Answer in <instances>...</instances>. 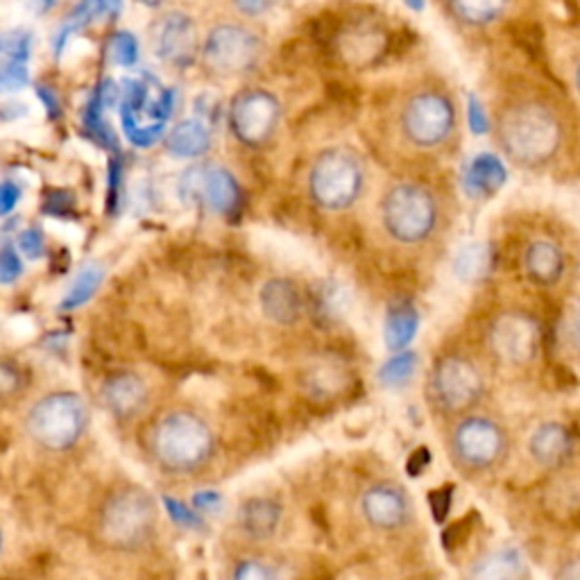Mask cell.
<instances>
[{
  "mask_svg": "<svg viewBox=\"0 0 580 580\" xmlns=\"http://www.w3.org/2000/svg\"><path fill=\"white\" fill-rule=\"evenodd\" d=\"M567 118L554 100L524 96L508 103L497 120V139L510 162L522 168L552 164L567 143Z\"/></svg>",
  "mask_w": 580,
  "mask_h": 580,
  "instance_id": "1",
  "label": "cell"
},
{
  "mask_svg": "<svg viewBox=\"0 0 580 580\" xmlns=\"http://www.w3.org/2000/svg\"><path fill=\"white\" fill-rule=\"evenodd\" d=\"M147 449L164 472L168 474H196L204 470L218 442L211 424L191 409H173L152 424Z\"/></svg>",
  "mask_w": 580,
  "mask_h": 580,
  "instance_id": "2",
  "label": "cell"
},
{
  "mask_svg": "<svg viewBox=\"0 0 580 580\" xmlns=\"http://www.w3.org/2000/svg\"><path fill=\"white\" fill-rule=\"evenodd\" d=\"M159 508L141 485H120L100 506L98 537L114 552L134 554L147 546L157 531Z\"/></svg>",
  "mask_w": 580,
  "mask_h": 580,
  "instance_id": "3",
  "label": "cell"
},
{
  "mask_svg": "<svg viewBox=\"0 0 580 580\" xmlns=\"http://www.w3.org/2000/svg\"><path fill=\"white\" fill-rule=\"evenodd\" d=\"M88 406L73 390H55L29 406L25 434L39 449L50 453L71 451L86 434Z\"/></svg>",
  "mask_w": 580,
  "mask_h": 580,
  "instance_id": "4",
  "label": "cell"
},
{
  "mask_svg": "<svg viewBox=\"0 0 580 580\" xmlns=\"http://www.w3.org/2000/svg\"><path fill=\"white\" fill-rule=\"evenodd\" d=\"M381 223L392 240L402 246H419L438 227V202L429 189L402 181L383 196Z\"/></svg>",
  "mask_w": 580,
  "mask_h": 580,
  "instance_id": "5",
  "label": "cell"
},
{
  "mask_svg": "<svg viewBox=\"0 0 580 580\" xmlns=\"http://www.w3.org/2000/svg\"><path fill=\"white\" fill-rule=\"evenodd\" d=\"M360 159L347 147L320 152L309 173V196L322 211H345L363 193Z\"/></svg>",
  "mask_w": 580,
  "mask_h": 580,
  "instance_id": "6",
  "label": "cell"
},
{
  "mask_svg": "<svg viewBox=\"0 0 580 580\" xmlns=\"http://www.w3.org/2000/svg\"><path fill=\"white\" fill-rule=\"evenodd\" d=\"M485 392V379L476 363L463 354L440 356L426 381V394L436 411L461 415L472 411Z\"/></svg>",
  "mask_w": 580,
  "mask_h": 580,
  "instance_id": "7",
  "label": "cell"
},
{
  "mask_svg": "<svg viewBox=\"0 0 580 580\" xmlns=\"http://www.w3.org/2000/svg\"><path fill=\"white\" fill-rule=\"evenodd\" d=\"M263 55V44L246 25L223 23L211 27L202 44V64L216 75L234 78L252 71Z\"/></svg>",
  "mask_w": 580,
  "mask_h": 580,
  "instance_id": "8",
  "label": "cell"
},
{
  "mask_svg": "<svg viewBox=\"0 0 580 580\" xmlns=\"http://www.w3.org/2000/svg\"><path fill=\"white\" fill-rule=\"evenodd\" d=\"M451 451L458 465L470 472H485L501 463L508 451V436L499 422L485 415H467L455 424Z\"/></svg>",
  "mask_w": 580,
  "mask_h": 580,
  "instance_id": "9",
  "label": "cell"
},
{
  "mask_svg": "<svg viewBox=\"0 0 580 580\" xmlns=\"http://www.w3.org/2000/svg\"><path fill=\"white\" fill-rule=\"evenodd\" d=\"M455 130V107L442 91H419L402 109V132L415 147H438Z\"/></svg>",
  "mask_w": 580,
  "mask_h": 580,
  "instance_id": "10",
  "label": "cell"
},
{
  "mask_svg": "<svg viewBox=\"0 0 580 580\" xmlns=\"http://www.w3.org/2000/svg\"><path fill=\"white\" fill-rule=\"evenodd\" d=\"M173 107V94L162 88L157 96L145 82H126L123 91V128L128 139L139 147H150L155 143L164 128Z\"/></svg>",
  "mask_w": 580,
  "mask_h": 580,
  "instance_id": "11",
  "label": "cell"
},
{
  "mask_svg": "<svg viewBox=\"0 0 580 580\" xmlns=\"http://www.w3.org/2000/svg\"><path fill=\"white\" fill-rule=\"evenodd\" d=\"M280 120L282 105L265 88H246L232 100L229 126L242 145H265L277 132Z\"/></svg>",
  "mask_w": 580,
  "mask_h": 580,
  "instance_id": "12",
  "label": "cell"
},
{
  "mask_svg": "<svg viewBox=\"0 0 580 580\" xmlns=\"http://www.w3.org/2000/svg\"><path fill=\"white\" fill-rule=\"evenodd\" d=\"M487 343L497 358L510 365H526L540 352V327L533 316L522 311H506L497 316L487 329Z\"/></svg>",
  "mask_w": 580,
  "mask_h": 580,
  "instance_id": "13",
  "label": "cell"
},
{
  "mask_svg": "<svg viewBox=\"0 0 580 580\" xmlns=\"http://www.w3.org/2000/svg\"><path fill=\"white\" fill-rule=\"evenodd\" d=\"M150 42L162 62L175 69L191 67L198 55H202L198 25L185 12H168L157 19L152 25Z\"/></svg>",
  "mask_w": 580,
  "mask_h": 580,
  "instance_id": "14",
  "label": "cell"
},
{
  "mask_svg": "<svg viewBox=\"0 0 580 580\" xmlns=\"http://www.w3.org/2000/svg\"><path fill=\"white\" fill-rule=\"evenodd\" d=\"M179 193L189 202H204L221 216H232L240 204V187L236 177L221 166L189 168L179 181Z\"/></svg>",
  "mask_w": 580,
  "mask_h": 580,
  "instance_id": "15",
  "label": "cell"
},
{
  "mask_svg": "<svg viewBox=\"0 0 580 580\" xmlns=\"http://www.w3.org/2000/svg\"><path fill=\"white\" fill-rule=\"evenodd\" d=\"M360 514L365 524L379 533L402 531L413 517V504L402 485L379 481L365 487L360 495Z\"/></svg>",
  "mask_w": 580,
  "mask_h": 580,
  "instance_id": "16",
  "label": "cell"
},
{
  "mask_svg": "<svg viewBox=\"0 0 580 580\" xmlns=\"http://www.w3.org/2000/svg\"><path fill=\"white\" fill-rule=\"evenodd\" d=\"M100 402L114 419L132 422L150 402L147 381L134 370H118L103 381Z\"/></svg>",
  "mask_w": 580,
  "mask_h": 580,
  "instance_id": "17",
  "label": "cell"
},
{
  "mask_svg": "<svg viewBox=\"0 0 580 580\" xmlns=\"http://www.w3.org/2000/svg\"><path fill=\"white\" fill-rule=\"evenodd\" d=\"M261 313L280 327H293L304 316V295L288 277H272L259 291Z\"/></svg>",
  "mask_w": 580,
  "mask_h": 580,
  "instance_id": "18",
  "label": "cell"
},
{
  "mask_svg": "<svg viewBox=\"0 0 580 580\" xmlns=\"http://www.w3.org/2000/svg\"><path fill=\"white\" fill-rule=\"evenodd\" d=\"M301 388L313 400L327 402L339 396L350 386V370L343 358L333 354H322L309 360L307 368L299 375Z\"/></svg>",
  "mask_w": 580,
  "mask_h": 580,
  "instance_id": "19",
  "label": "cell"
},
{
  "mask_svg": "<svg viewBox=\"0 0 580 580\" xmlns=\"http://www.w3.org/2000/svg\"><path fill=\"white\" fill-rule=\"evenodd\" d=\"M522 263L526 277L542 288H552L560 284L567 272V255L552 238L531 240L524 250Z\"/></svg>",
  "mask_w": 580,
  "mask_h": 580,
  "instance_id": "20",
  "label": "cell"
},
{
  "mask_svg": "<svg viewBox=\"0 0 580 580\" xmlns=\"http://www.w3.org/2000/svg\"><path fill=\"white\" fill-rule=\"evenodd\" d=\"M529 453L540 467L558 470L573 455V436L560 422H544L529 438Z\"/></svg>",
  "mask_w": 580,
  "mask_h": 580,
  "instance_id": "21",
  "label": "cell"
},
{
  "mask_svg": "<svg viewBox=\"0 0 580 580\" xmlns=\"http://www.w3.org/2000/svg\"><path fill=\"white\" fill-rule=\"evenodd\" d=\"M236 522L240 533L255 542L272 540L284 522V506L272 497H252L240 504Z\"/></svg>",
  "mask_w": 580,
  "mask_h": 580,
  "instance_id": "22",
  "label": "cell"
},
{
  "mask_svg": "<svg viewBox=\"0 0 580 580\" xmlns=\"http://www.w3.org/2000/svg\"><path fill=\"white\" fill-rule=\"evenodd\" d=\"M529 567L514 546H501L481 556L467 571V580H526Z\"/></svg>",
  "mask_w": 580,
  "mask_h": 580,
  "instance_id": "23",
  "label": "cell"
},
{
  "mask_svg": "<svg viewBox=\"0 0 580 580\" xmlns=\"http://www.w3.org/2000/svg\"><path fill=\"white\" fill-rule=\"evenodd\" d=\"M419 331V311L411 299H394L383 318V343L390 352H404Z\"/></svg>",
  "mask_w": 580,
  "mask_h": 580,
  "instance_id": "24",
  "label": "cell"
},
{
  "mask_svg": "<svg viewBox=\"0 0 580 580\" xmlns=\"http://www.w3.org/2000/svg\"><path fill=\"white\" fill-rule=\"evenodd\" d=\"M211 147V130L204 120L198 118H187L177 123L168 139H166V150L168 155L177 159H200L206 155Z\"/></svg>",
  "mask_w": 580,
  "mask_h": 580,
  "instance_id": "25",
  "label": "cell"
},
{
  "mask_svg": "<svg viewBox=\"0 0 580 580\" xmlns=\"http://www.w3.org/2000/svg\"><path fill=\"white\" fill-rule=\"evenodd\" d=\"M508 179L506 166L495 155H478L465 175L467 191L476 198H490L495 196Z\"/></svg>",
  "mask_w": 580,
  "mask_h": 580,
  "instance_id": "26",
  "label": "cell"
},
{
  "mask_svg": "<svg viewBox=\"0 0 580 580\" xmlns=\"http://www.w3.org/2000/svg\"><path fill=\"white\" fill-rule=\"evenodd\" d=\"M495 252L487 242H470L453 259L455 277L465 284H481L493 274Z\"/></svg>",
  "mask_w": 580,
  "mask_h": 580,
  "instance_id": "27",
  "label": "cell"
},
{
  "mask_svg": "<svg viewBox=\"0 0 580 580\" xmlns=\"http://www.w3.org/2000/svg\"><path fill=\"white\" fill-rule=\"evenodd\" d=\"M510 5V0H449V10L470 27H485L499 21Z\"/></svg>",
  "mask_w": 580,
  "mask_h": 580,
  "instance_id": "28",
  "label": "cell"
},
{
  "mask_svg": "<svg viewBox=\"0 0 580 580\" xmlns=\"http://www.w3.org/2000/svg\"><path fill=\"white\" fill-rule=\"evenodd\" d=\"M510 37L519 46V50L529 55L540 69H544V71L548 69L544 29L537 21H514L510 25Z\"/></svg>",
  "mask_w": 580,
  "mask_h": 580,
  "instance_id": "29",
  "label": "cell"
},
{
  "mask_svg": "<svg viewBox=\"0 0 580 580\" xmlns=\"http://www.w3.org/2000/svg\"><path fill=\"white\" fill-rule=\"evenodd\" d=\"M419 368V356L411 350H404V352H394L381 368H379V383L390 388V390H396V388H404L417 372Z\"/></svg>",
  "mask_w": 580,
  "mask_h": 580,
  "instance_id": "30",
  "label": "cell"
},
{
  "mask_svg": "<svg viewBox=\"0 0 580 580\" xmlns=\"http://www.w3.org/2000/svg\"><path fill=\"white\" fill-rule=\"evenodd\" d=\"M100 284H103V270L98 265L84 268L75 277L73 286L69 288V293H67V297L62 301V309H67V311L80 309L82 304H86L91 297L96 295Z\"/></svg>",
  "mask_w": 580,
  "mask_h": 580,
  "instance_id": "31",
  "label": "cell"
},
{
  "mask_svg": "<svg viewBox=\"0 0 580 580\" xmlns=\"http://www.w3.org/2000/svg\"><path fill=\"white\" fill-rule=\"evenodd\" d=\"M109 55L118 67H134L139 59V42L132 33H116L109 42Z\"/></svg>",
  "mask_w": 580,
  "mask_h": 580,
  "instance_id": "32",
  "label": "cell"
},
{
  "mask_svg": "<svg viewBox=\"0 0 580 580\" xmlns=\"http://www.w3.org/2000/svg\"><path fill=\"white\" fill-rule=\"evenodd\" d=\"M232 580H282V573L265 560L246 558L234 567Z\"/></svg>",
  "mask_w": 580,
  "mask_h": 580,
  "instance_id": "33",
  "label": "cell"
},
{
  "mask_svg": "<svg viewBox=\"0 0 580 580\" xmlns=\"http://www.w3.org/2000/svg\"><path fill=\"white\" fill-rule=\"evenodd\" d=\"M25 386V375L21 370V365L5 358L0 363V394H3V400L8 402L10 396L19 394Z\"/></svg>",
  "mask_w": 580,
  "mask_h": 580,
  "instance_id": "34",
  "label": "cell"
},
{
  "mask_svg": "<svg viewBox=\"0 0 580 580\" xmlns=\"http://www.w3.org/2000/svg\"><path fill=\"white\" fill-rule=\"evenodd\" d=\"M23 274V261L19 257V250L12 242H5L3 250H0V280L5 286L14 284Z\"/></svg>",
  "mask_w": 580,
  "mask_h": 580,
  "instance_id": "35",
  "label": "cell"
},
{
  "mask_svg": "<svg viewBox=\"0 0 580 580\" xmlns=\"http://www.w3.org/2000/svg\"><path fill=\"white\" fill-rule=\"evenodd\" d=\"M3 52H5V59H12V62H27V57H29V35L23 33V29H14V33H8L3 37Z\"/></svg>",
  "mask_w": 580,
  "mask_h": 580,
  "instance_id": "36",
  "label": "cell"
},
{
  "mask_svg": "<svg viewBox=\"0 0 580 580\" xmlns=\"http://www.w3.org/2000/svg\"><path fill=\"white\" fill-rule=\"evenodd\" d=\"M27 82H29V73H27L25 62H12V59H8L3 73H0V84H3L8 94H12V91H21Z\"/></svg>",
  "mask_w": 580,
  "mask_h": 580,
  "instance_id": "37",
  "label": "cell"
},
{
  "mask_svg": "<svg viewBox=\"0 0 580 580\" xmlns=\"http://www.w3.org/2000/svg\"><path fill=\"white\" fill-rule=\"evenodd\" d=\"M19 250L27 259H42L46 255V238L39 229H25L19 234Z\"/></svg>",
  "mask_w": 580,
  "mask_h": 580,
  "instance_id": "38",
  "label": "cell"
},
{
  "mask_svg": "<svg viewBox=\"0 0 580 580\" xmlns=\"http://www.w3.org/2000/svg\"><path fill=\"white\" fill-rule=\"evenodd\" d=\"M467 120H470V130L474 134H485L490 130V120H487V114L476 96H470L467 100Z\"/></svg>",
  "mask_w": 580,
  "mask_h": 580,
  "instance_id": "39",
  "label": "cell"
},
{
  "mask_svg": "<svg viewBox=\"0 0 580 580\" xmlns=\"http://www.w3.org/2000/svg\"><path fill=\"white\" fill-rule=\"evenodd\" d=\"M164 504L168 506L170 514L177 524H185V526H198L200 519H198V512H191L187 506H181L177 501H173V497H164Z\"/></svg>",
  "mask_w": 580,
  "mask_h": 580,
  "instance_id": "40",
  "label": "cell"
},
{
  "mask_svg": "<svg viewBox=\"0 0 580 580\" xmlns=\"http://www.w3.org/2000/svg\"><path fill=\"white\" fill-rule=\"evenodd\" d=\"M21 200V189L14 185V181H5L3 189H0V211H3V216L12 213V209L19 204Z\"/></svg>",
  "mask_w": 580,
  "mask_h": 580,
  "instance_id": "41",
  "label": "cell"
},
{
  "mask_svg": "<svg viewBox=\"0 0 580 580\" xmlns=\"http://www.w3.org/2000/svg\"><path fill=\"white\" fill-rule=\"evenodd\" d=\"M272 0H234V5L248 16H261L268 8H270Z\"/></svg>",
  "mask_w": 580,
  "mask_h": 580,
  "instance_id": "42",
  "label": "cell"
},
{
  "mask_svg": "<svg viewBox=\"0 0 580 580\" xmlns=\"http://www.w3.org/2000/svg\"><path fill=\"white\" fill-rule=\"evenodd\" d=\"M556 580H580V556L567 560V563L558 569Z\"/></svg>",
  "mask_w": 580,
  "mask_h": 580,
  "instance_id": "43",
  "label": "cell"
},
{
  "mask_svg": "<svg viewBox=\"0 0 580 580\" xmlns=\"http://www.w3.org/2000/svg\"><path fill=\"white\" fill-rule=\"evenodd\" d=\"M37 94H39V98L46 103L48 114H50L52 118H59V116H62V109H59V100H57V96H55V91H50V88H46V86H39V88H37Z\"/></svg>",
  "mask_w": 580,
  "mask_h": 580,
  "instance_id": "44",
  "label": "cell"
},
{
  "mask_svg": "<svg viewBox=\"0 0 580 580\" xmlns=\"http://www.w3.org/2000/svg\"><path fill=\"white\" fill-rule=\"evenodd\" d=\"M218 495H211V493H202V495H196V508L198 510H206V508H213L218 506Z\"/></svg>",
  "mask_w": 580,
  "mask_h": 580,
  "instance_id": "45",
  "label": "cell"
},
{
  "mask_svg": "<svg viewBox=\"0 0 580 580\" xmlns=\"http://www.w3.org/2000/svg\"><path fill=\"white\" fill-rule=\"evenodd\" d=\"M100 8H103V14L116 16L120 8H123V0H100Z\"/></svg>",
  "mask_w": 580,
  "mask_h": 580,
  "instance_id": "46",
  "label": "cell"
},
{
  "mask_svg": "<svg viewBox=\"0 0 580 580\" xmlns=\"http://www.w3.org/2000/svg\"><path fill=\"white\" fill-rule=\"evenodd\" d=\"M573 86H576V94L580 96V59H578V64L573 69Z\"/></svg>",
  "mask_w": 580,
  "mask_h": 580,
  "instance_id": "47",
  "label": "cell"
},
{
  "mask_svg": "<svg viewBox=\"0 0 580 580\" xmlns=\"http://www.w3.org/2000/svg\"><path fill=\"white\" fill-rule=\"evenodd\" d=\"M139 3L145 5V8H159L164 3V0H139Z\"/></svg>",
  "mask_w": 580,
  "mask_h": 580,
  "instance_id": "48",
  "label": "cell"
},
{
  "mask_svg": "<svg viewBox=\"0 0 580 580\" xmlns=\"http://www.w3.org/2000/svg\"><path fill=\"white\" fill-rule=\"evenodd\" d=\"M406 3H409L413 10H422V8H424V0H406Z\"/></svg>",
  "mask_w": 580,
  "mask_h": 580,
  "instance_id": "49",
  "label": "cell"
},
{
  "mask_svg": "<svg viewBox=\"0 0 580 580\" xmlns=\"http://www.w3.org/2000/svg\"><path fill=\"white\" fill-rule=\"evenodd\" d=\"M578 333H580V324H578Z\"/></svg>",
  "mask_w": 580,
  "mask_h": 580,
  "instance_id": "50",
  "label": "cell"
}]
</instances>
